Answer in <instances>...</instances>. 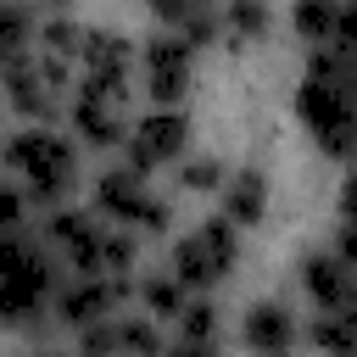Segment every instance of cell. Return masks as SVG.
Instances as JSON below:
<instances>
[{
	"label": "cell",
	"mask_w": 357,
	"mask_h": 357,
	"mask_svg": "<svg viewBox=\"0 0 357 357\" xmlns=\"http://www.w3.org/2000/svg\"><path fill=\"white\" fill-rule=\"evenodd\" d=\"M56 245L39 234H6V245H0V324H11V329H22V324H33L39 312H45V301H56V290H61V273H56V257H50Z\"/></svg>",
	"instance_id": "obj_1"
},
{
	"label": "cell",
	"mask_w": 357,
	"mask_h": 357,
	"mask_svg": "<svg viewBox=\"0 0 357 357\" xmlns=\"http://www.w3.org/2000/svg\"><path fill=\"white\" fill-rule=\"evenodd\" d=\"M6 173L22 178L39 206H56L78 184V139L56 134L50 123H28L6 139Z\"/></svg>",
	"instance_id": "obj_2"
},
{
	"label": "cell",
	"mask_w": 357,
	"mask_h": 357,
	"mask_svg": "<svg viewBox=\"0 0 357 357\" xmlns=\"http://www.w3.org/2000/svg\"><path fill=\"white\" fill-rule=\"evenodd\" d=\"M296 117L329 162H357V95L329 73H301Z\"/></svg>",
	"instance_id": "obj_3"
},
{
	"label": "cell",
	"mask_w": 357,
	"mask_h": 357,
	"mask_svg": "<svg viewBox=\"0 0 357 357\" xmlns=\"http://www.w3.org/2000/svg\"><path fill=\"white\" fill-rule=\"evenodd\" d=\"M234 262H240V223L229 218V212H218V218H206L195 234H184L178 245H173V257H167V268L190 284V290H218L229 273H234Z\"/></svg>",
	"instance_id": "obj_4"
},
{
	"label": "cell",
	"mask_w": 357,
	"mask_h": 357,
	"mask_svg": "<svg viewBox=\"0 0 357 357\" xmlns=\"http://www.w3.org/2000/svg\"><path fill=\"white\" fill-rule=\"evenodd\" d=\"M95 212L106 223L134 229V234H167V223H173V206L145 190V167H134V162L106 167L95 178Z\"/></svg>",
	"instance_id": "obj_5"
},
{
	"label": "cell",
	"mask_w": 357,
	"mask_h": 357,
	"mask_svg": "<svg viewBox=\"0 0 357 357\" xmlns=\"http://www.w3.org/2000/svg\"><path fill=\"white\" fill-rule=\"evenodd\" d=\"M73 78H78V67L61 61V56H45V50L17 56V61H6V106L22 123H50L56 106H61V89Z\"/></svg>",
	"instance_id": "obj_6"
},
{
	"label": "cell",
	"mask_w": 357,
	"mask_h": 357,
	"mask_svg": "<svg viewBox=\"0 0 357 357\" xmlns=\"http://www.w3.org/2000/svg\"><path fill=\"white\" fill-rule=\"evenodd\" d=\"M139 296V284H134V273H73L61 290H56V301H50V312H56V324L61 329H89V324H100V318H112L123 301H134Z\"/></svg>",
	"instance_id": "obj_7"
},
{
	"label": "cell",
	"mask_w": 357,
	"mask_h": 357,
	"mask_svg": "<svg viewBox=\"0 0 357 357\" xmlns=\"http://www.w3.org/2000/svg\"><path fill=\"white\" fill-rule=\"evenodd\" d=\"M134 78V39H123L117 28H89L84 50H78V95H100V100H123Z\"/></svg>",
	"instance_id": "obj_8"
},
{
	"label": "cell",
	"mask_w": 357,
	"mask_h": 357,
	"mask_svg": "<svg viewBox=\"0 0 357 357\" xmlns=\"http://www.w3.org/2000/svg\"><path fill=\"white\" fill-rule=\"evenodd\" d=\"M139 78H145V95L156 106H178L190 95V78H195V45L178 28L151 33L139 45Z\"/></svg>",
	"instance_id": "obj_9"
},
{
	"label": "cell",
	"mask_w": 357,
	"mask_h": 357,
	"mask_svg": "<svg viewBox=\"0 0 357 357\" xmlns=\"http://www.w3.org/2000/svg\"><path fill=\"white\" fill-rule=\"evenodd\" d=\"M184 145H190V117H184L178 106H151L145 117H134V128H128V139H123L128 162L145 167V173L178 167V162H184Z\"/></svg>",
	"instance_id": "obj_10"
},
{
	"label": "cell",
	"mask_w": 357,
	"mask_h": 357,
	"mask_svg": "<svg viewBox=\"0 0 357 357\" xmlns=\"http://www.w3.org/2000/svg\"><path fill=\"white\" fill-rule=\"evenodd\" d=\"M296 284H301V296L312 301V312L357 307V262H346L335 245H329V251H307V257L296 262Z\"/></svg>",
	"instance_id": "obj_11"
},
{
	"label": "cell",
	"mask_w": 357,
	"mask_h": 357,
	"mask_svg": "<svg viewBox=\"0 0 357 357\" xmlns=\"http://www.w3.org/2000/svg\"><path fill=\"white\" fill-rule=\"evenodd\" d=\"M73 139L89 151H117L128 139L123 123V100H100V95H78L73 100Z\"/></svg>",
	"instance_id": "obj_12"
},
{
	"label": "cell",
	"mask_w": 357,
	"mask_h": 357,
	"mask_svg": "<svg viewBox=\"0 0 357 357\" xmlns=\"http://www.w3.org/2000/svg\"><path fill=\"white\" fill-rule=\"evenodd\" d=\"M240 340L251 351H268L273 357V351H290L301 340V324H296V312L284 301H251L245 318H240Z\"/></svg>",
	"instance_id": "obj_13"
},
{
	"label": "cell",
	"mask_w": 357,
	"mask_h": 357,
	"mask_svg": "<svg viewBox=\"0 0 357 357\" xmlns=\"http://www.w3.org/2000/svg\"><path fill=\"white\" fill-rule=\"evenodd\" d=\"M268 201H273V190H268V173H262V167H234V173L223 178V212H229L240 229L268 223Z\"/></svg>",
	"instance_id": "obj_14"
},
{
	"label": "cell",
	"mask_w": 357,
	"mask_h": 357,
	"mask_svg": "<svg viewBox=\"0 0 357 357\" xmlns=\"http://www.w3.org/2000/svg\"><path fill=\"white\" fill-rule=\"evenodd\" d=\"M173 340H178V351H195V357L218 351V340H223V312L206 301V290L190 296V307H184L178 324H173Z\"/></svg>",
	"instance_id": "obj_15"
},
{
	"label": "cell",
	"mask_w": 357,
	"mask_h": 357,
	"mask_svg": "<svg viewBox=\"0 0 357 357\" xmlns=\"http://www.w3.org/2000/svg\"><path fill=\"white\" fill-rule=\"evenodd\" d=\"M268 33H273V11H268V0H223V39H229L234 50L262 45Z\"/></svg>",
	"instance_id": "obj_16"
},
{
	"label": "cell",
	"mask_w": 357,
	"mask_h": 357,
	"mask_svg": "<svg viewBox=\"0 0 357 357\" xmlns=\"http://www.w3.org/2000/svg\"><path fill=\"white\" fill-rule=\"evenodd\" d=\"M39 22L45 17H33V0H6V11H0V56L6 61L33 56L39 50Z\"/></svg>",
	"instance_id": "obj_17"
},
{
	"label": "cell",
	"mask_w": 357,
	"mask_h": 357,
	"mask_svg": "<svg viewBox=\"0 0 357 357\" xmlns=\"http://www.w3.org/2000/svg\"><path fill=\"white\" fill-rule=\"evenodd\" d=\"M190 284L167 268V273H151V279H139V307L151 312V318H162V324H178V312L190 307Z\"/></svg>",
	"instance_id": "obj_18"
},
{
	"label": "cell",
	"mask_w": 357,
	"mask_h": 357,
	"mask_svg": "<svg viewBox=\"0 0 357 357\" xmlns=\"http://www.w3.org/2000/svg\"><path fill=\"white\" fill-rule=\"evenodd\" d=\"M340 28V0H296L290 6V33L312 50V45H335Z\"/></svg>",
	"instance_id": "obj_19"
},
{
	"label": "cell",
	"mask_w": 357,
	"mask_h": 357,
	"mask_svg": "<svg viewBox=\"0 0 357 357\" xmlns=\"http://www.w3.org/2000/svg\"><path fill=\"white\" fill-rule=\"evenodd\" d=\"M307 340H312L318 351H357V307H329V312H318L312 329H307Z\"/></svg>",
	"instance_id": "obj_20"
},
{
	"label": "cell",
	"mask_w": 357,
	"mask_h": 357,
	"mask_svg": "<svg viewBox=\"0 0 357 357\" xmlns=\"http://www.w3.org/2000/svg\"><path fill=\"white\" fill-rule=\"evenodd\" d=\"M84 33H89V28H78L73 17H45V22H39V50H45V56H61V61H73V67H78Z\"/></svg>",
	"instance_id": "obj_21"
},
{
	"label": "cell",
	"mask_w": 357,
	"mask_h": 357,
	"mask_svg": "<svg viewBox=\"0 0 357 357\" xmlns=\"http://www.w3.org/2000/svg\"><path fill=\"white\" fill-rule=\"evenodd\" d=\"M117 340H123V351H139V357H151V351L167 346L162 340V318H151V312H139V318L117 312Z\"/></svg>",
	"instance_id": "obj_22"
},
{
	"label": "cell",
	"mask_w": 357,
	"mask_h": 357,
	"mask_svg": "<svg viewBox=\"0 0 357 357\" xmlns=\"http://www.w3.org/2000/svg\"><path fill=\"white\" fill-rule=\"evenodd\" d=\"M223 162L218 156H184L178 162V190H190V195H212V190H223Z\"/></svg>",
	"instance_id": "obj_23"
},
{
	"label": "cell",
	"mask_w": 357,
	"mask_h": 357,
	"mask_svg": "<svg viewBox=\"0 0 357 357\" xmlns=\"http://www.w3.org/2000/svg\"><path fill=\"white\" fill-rule=\"evenodd\" d=\"M28 201H33L28 184L22 178H6V190H0V229L6 234H22L28 229Z\"/></svg>",
	"instance_id": "obj_24"
},
{
	"label": "cell",
	"mask_w": 357,
	"mask_h": 357,
	"mask_svg": "<svg viewBox=\"0 0 357 357\" xmlns=\"http://www.w3.org/2000/svg\"><path fill=\"white\" fill-rule=\"evenodd\" d=\"M112 351H123V340H117V312L100 318V324H89V329H78V357H112Z\"/></svg>",
	"instance_id": "obj_25"
},
{
	"label": "cell",
	"mask_w": 357,
	"mask_h": 357,
	"mask_svg": "<svg viewBox=\"0 0 357 357\" xmlns=\"http://www.w3.org/2000/svg\"><path fill=\"white\" fill-rule=\"evenodd\" d=\"M335 45L357 50V0H340V28H335Z\"/></svg>",
	"instance_id": "obj_26"
},
{
	"label": "cell",
	"mask_w": 357,
	"mask_h": 357,
	"mask_svg": "<svg viewBox=\"0 0 357 357\" xmlns=\"http://www.w3.org/2000/svg\"><path fill=\"white\" fill-rule=\"evenodd\" d=\"M340 223L357 229V173H346V184H340Z\"/></svg>",
	"instance_id": "obj_27"
},
{
	"label": "cell",
	"mask_w": 357,
	"mask_h": 357,
	"mask_svg": "<svg viewBox=\"0 0 357 357\" xmlns=\"http://www.w3.org/2000/svg\"><path fill=\"white\" fill-rule=\"evenodd\" d=\"M335 251H340L346 262H357V229H351V223H340V229H335Z\"/></svg>",
	"instance_id": "obj_28"
},
{
	"label": "cell",
	"mask_w": 357,
	"mask_h": 357,
	"mask_svg": "<svg viewBox=\"0 0 357 357\" xmlns=\"http://www.w3.org/2000/svg\"><path fill=\"white\" fill-rule=\"evenodd\" d=\"M33 6H45V11H61V6H67V0H33Z\"/></svg>",
	"instance_id": "obj_29"
}]
</instances>
